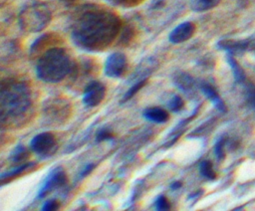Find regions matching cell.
<instances>
[{"label": "cell", "mask_w": 255, "mask_h": 211, "mask_svg": "<svg viewBox=\"0 0 255 211\" xmlns=\"http://www.w3.org/2000/svg\"><path fill=\"white\" fill-rule=\"evenodd\" d=\"M71 106L70 104L59 98L49 100L45 103L44 112L46 118L53 123H61L70 114Z\"/></svg>", "instance_id": "cell-5"}, {"label": "cell", "mask_w": 255, "mask_h": 211, "mask_svg": "<svg viewBox=\"0 0 255 211\" xmlns=\"http://www.w3.org/2000/svg\"><path fill=\"white\" fill-rule=\"evenodd\" d=\"M72 71V61L63 48L48 49L38 60L37 77L46 83H59Z\"/></svg>", "instance_id": "cell-3"}, {"label": "cell", "mask_w": 255, "mask_h": 211, "mask_svg": "<svg viewBox=\"0 0 255 211\" xmlns=\"http://www.w3.org/2000/svg\"><path fill=\"white\" fill-rule=\"evenodd\" d=\"M181 182L180 181H174L173 183H171L170 184V188L171 189H173V190H176V189H178V188H180L181 187Z\"/></svg>", "instance_id": "cell-29"}, {"label": "cell", "mask_w": 255, "mask_h": 211, "mask_svg": "<svg viewBox=\"0 0 255 211\" xmlns=\"http://www.w3.org/2000/svg\"><path fill=\"white\" fill-rule=\"evenodd\" d=\"M113 138V133L108 129V128H102L98 131L97 136H96V140L98 142L104 141V140H109Z\"/></svg>", "instance_id": "cell-26"}, {"label": "cell", "mask_w": 255, "mask_h": 211, "mask_svg": "<svg viewBox=\"0 0 255 211\" xmlns=\"http://www.w3.org/2000/svg\"><path fill=\"white\" fill-rule=\"evenodd\" d=\"M242 85L245 88V96H246L247 104L250 106V108L255 110V86L248 81H246Z\"/></svg>", "instance_id": "cell-20"}, {"label": "cell", "mask_w": 255, "mask_h": 211, "mask_svg": "<svg viewBox=\"0 0 255 211\" xmlns=\"http://www.w3.org/2000/svg\"><path fill=\"white\" fill-rule=\"evenodd\" d=\"M67 183V175L62 167H57L49 172L38 193L39 198L45 197L55 189L64 186Z\"/></svg>", "instance_id": "cell-7"}, {"label": "cell", "mask_w": 255, "mask_h": 211, "mask_svg": "<svg viewBox=\"0 0 255 211\" xmlns=\"http://www.w3.org/2000/svg\"><path fill=\"white\" fill-rule=\"evenodd\" d=\"M156 210H169L170 204L164 195H159L154 202Z\"/></svg>", "instance_id": "cell-24"}, {"label": "cell", "mask_w": 255, "mask_h": 211, "mask_svg": "<svg viewBox=\"0 0 255 211\" xmlns=\"http://www.w3.org/2000/svg\"><path fill=\"white\" fill-rule=\"evenodd\" d=\"M195 32V25L192 22H183L175 27L169 34L168 40L173 44H179L187 41Z\"/></svg>", "instance_id": "cell-10"}, {"label": "cell", "mask_w": 255, "mask_h": 211, "mask_svg": "<svg viewBox=\"0 0 255 211\" xmlns=\"http://www.w3.org/2000/svg\"><path fill=\"white\" fill-rule=\"evenodd\" d=\"M121 29L119 17L103 8H89L76 18L71 37L74 43L86 51H102L117 38Z\"/></svg>", "instance_id": "cell-1"}, {"label": "cell", "mask_w": 255, "mask_h": 211, "mask_svg": "<svg viewBox=\"0 0 255 211\" xmlns=\"http://www.w3.org/2000/svg\"><path fill=\"white\" fill-rule=\"evenodd\" d=\"M51 18V11L45 4L35 3L22 10L19 24L27 32H40L49 25Z\"/></svg>", "instance_id": "cell-4"}, {"label": "cell", "mask_w": 255, "mask_h": 211, "mask_svg": "<svg viewBox=\"0 0 255 211\" xmlns=\"http://www.w3.org/2000/svg\"><path fill=\"white\" fill-rule=\"evenodd\" d=\"M221 0H190V8L196 12H203L214 8Z\"/></svg>", "instance_id": "cell-15"}, {"label": "cell", "mask_w": 255, "mask_h": 211, "mask_svg": "<svg viewBox=\"0 0 255 211\" xmlns=\"http://www.w3.org/2000/svg\"><path fill=\"white\" fill-rule=\"evenodd\" d=\"M200 174L208 180H214L216 178V173L213 169V165L209 160H203L199 164Z\"/></svg>", "instance_id": "cell-19"}, {"label": "cell", "mask_w": 255, "mask_h": 211, "mask_svg": "<svg viewBox=\"0 0 255 211\" xmlns=\"http://www.w3.org/2000/svg\"><path fill=\"white\" fill-rule=\"evenodd\" d=\"M34 165V162H25V163H22L20 165H17L16 167L12 168L11 170L5 172V173H2L1 174V180H5V179H10V178H13L15 176H18L20 174H22L24 171H26L29 167L33 166Z\"/></svg>", "instance_id": "cell-17"}, {"label": "cell", "mask_w": 255, "mask_h": 211, "mask_svg": "<svg viewBox=\"0 0 255 211\" xmlns=\"http://www.w3.org/2000/svg\"><path fill=\"white\" fill-rule=\"evenodd\" d=\"M218 47L228 52V54L234 55L245 52L247 49L253 47V42L250 40L245 41H232V40H222L218 43Z\"/></svg>", "instance_id": "cell-11"}, {"label": "cell", "mask_w": 255, "mask_h": 211, "mask_svg": "<svg viewBox=\"0 0 255 211\" xmlns=\"http://www.w3.org/2000/svg\"><path fill=\"white\" fill-rule=\"evenodd\" d=\"M226 143H227V138L222 136L216 141V143L214 145V153L218 160H222L225 157V149L224 148H225Z\"/></svg>", "instance_id": "cell-23"}, {"label": "cell", "mask_w": 255, "mask_h": 211, "mask_svg": "<svg viewBox=\"0 0 255 211\" xmlns=\"http://www.w3.org/2000/svg\"><path fill=\"white\" fill-rule=\"evenodd\" d=\"M146 83V79H143V80H139L138 82H136L135 84H133L129 89L128 91H127V93L125 94L124 98H123V102H127L128 100H130Z\"/></svg>", "instance_id": "cell-22"}, {"label": "cell", "mask_w": 255, "mask_h": 211, "mask_svg": "<svg viewBox=\"0 0 255 211\" xmlns=\"http://www.w3.org/2000/svg\"><path fill=\"white\" fill-rule=\"evenodd\" d=\"M127 68V58L123 53L116 52L111 54L106 62L104 67L105 75L110 78H119L121 77Z\"/></svg>", "instance_id": "cell-9"}, {"label": "cell", "mask_w": 255, "mask_h": 211, "mask_svg": "<svg viewBox=\"0 0 255 211\" xmlns=\"http://www.w3.org/2000/svg\"><path fill=\"white\" fill-rule=\"evenodd\" d=\"M94 167H95V164H93V163H89V164H87L86 166H85V168L83 169V171L81 172V176L82 177H84V176H86V175H88L93 169H94Z\"/></svg>", "instance_id": "cell-28"}, {"label": "cell", "mask_w": 255, "mask_h": 211, "mask_svg": "<svg viewBox=\"0 0 255 211\" xmlns=\"http://www.w3.org/2000/svg\"><path fill=\"white\" fill-rule=\"evenodd\" d=\"M111 4L122 6V7H133L139 4L142 0H107Z\"/></svg>", "instance_id": "cell-25"}, {"label": "cell", "mask_w": 255, "mask_h": 211, "mask_svg": "<svg viewBox=\"0 0 255 211\" xmlns=\"http://www.w3.org/2000/svg\"><path fill=\"white\" fill-rule=\"evenodd\" d=\"M173 83L182 92H188L194 86L193 78L184 72L176 73L173 78Z\"/></svg>", "instance_id": "cell-14"}, {"label": "cell", "mask_w": 255, "mask_h": 211, "mask_svg": "<svg viewBox=\"0 0 255 211\" xmlns=\"http://www.w3.org/2000/svg\"><path fill=\"white\" fill-rule=\"evenodd\" d=\"M142 115L145 119L149 120V121H153L156 123H163L166 122L168 120V112L158 106H152V107H148L145 108L142 112Z\"/></svg>", "instance_id": "cell-13"}, {"label": "cell", "mask_w": 255, "mask_h": 211, "mask_svg": "<svg viewBox=\"0 0 255 211\" xmlns=\"http://www.w3.org/2000/svg\"><path fill=\"white\" fill-rule=\"evenodd\" d=\"M62 1H65V2H74L76 0H62Z\"/></svg>", "instance_id": "cell-30"}, {"label": "cell", "mask_w": 255, "mask_h": 211, "mask_svg": "<svg viewBox=\"0 0 255 211\" xmlns=\"http://www.w3.org/2000/svg\"><path fill=\"white\" fill-rule=\"evenodd\" d=\"M227 61L233 71V75H234V78H235V81L239 84H243L246 82V77L244 75V72L243 70L241 69V67L237 64V62L235 61V59L233 58V55L231 54H228L227 55Z\"/></svg>", "instance_id": "cell-16"}, {"label": "cell", "mask_w": 255, "mask_h": 211, "mask_svg": "<svg viewBox=\"0 0 255 211\" xmlns=\"http://www.w3.org/2000/svg\"><path fill=\"white\" fill-rule=\"evenodd\" d=\"M29 156V152L24 145H17L10 154V160L14 163H20L26 160Z\"/></svg>", "instance_id": "cell-18"}, {"label": "cell", "mask_w": 255, "mask_h": 211, "mask_svg": "<svg viewBox=\"0 0 255 211\" xmlns=\"http://www.w3.org/2000/svg\"><path fill=\"white\" fill-rule=\"evenodd\" d=\"M184 106V102L183 100L177 96V95H174L172 96L169 101L167 102V107L171 110V111H174V112H178L180 111Z\"/></svg>", "instance_id": "cell-21"}, {"label": "cell", "mask_w": 255, "mask_h": 211, "mask_svg": "<svg viewBox=\"0 0 255 211\" xmlns=\"http://www.w3.org/2000/svg\"><path fill=\"white\" fill-rule=\"evenodd\" d=\"M31 104L30 89L25 83L13 80L2 83L0 93L2 122L22 118L29 110Z\"/></svg>", "instance_id": "cell-2"}, {"label": "cell", "mask_w": 255, "mask_h": 211, "mask_svg": "<svg viewBox=\"0 0 255 211\" xmlns=\"http://www.w3.org/2000/svg\"><path fill=\"white\" fill-rule=\"evenodd\" d=\"M30 148L39 156L49 157L57 150V141L52 133L41 132L32 138Z\"/></svg>", "instance_id": "cell-6"}, {"label": "cell", "mask_w": 255, "mask_h": 211, "mask_svg": "<svg viewBox=\"0 0 255 211\" xmlns=\"http://www.w3.org/2000/svg\"><path fill=\"white\" fill-rule=\"evenodd\" d=\"M106 95V87L99 81L90 82L84 91L83 103L89 107L99 106Z\"/></svg>", "instance_id": "cell-8"}, {"label": "cell", "mask_w": 255, "mask_h": 211, "mask_svg": "<svg viewBox=\"0 0 255 211\" xmlns=\"http://www.w3.org/2000/svg\"><path fill=\"white\" fill-rule=\"evenodd\" d=\"M59 207H60V204H59V202L56 199H49V200H47L44 203V205L42 207V210H44V211H52V210L59 209Z\"/></svg>", "instance_id": "cell-27"}, {"label": "cell", "mask_w": 255, "mask_h": 211, "mask_svg": "<svg viewBox=\"0 0 255 211\" xmlns=\"http://www.w3.org/2000/svg\"><path fill=\"white\" fill-rule=\"evenodd\" d=\"M199 87H200L202 93L212 102V104L215 106V107L218 110H220L222 112L226 110V106H225L224 102L220 99L219 95L217 94V92L215 91V89L211 85H209L208 83L203 82V83L200 84Z\"/></svg>", "instance_id": "cell-12"}]
</instances>
